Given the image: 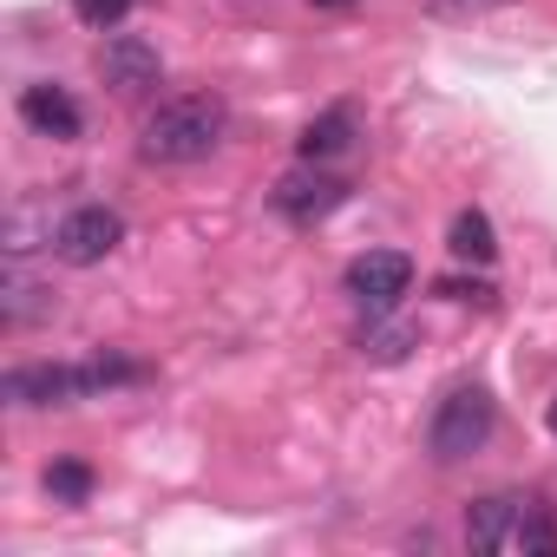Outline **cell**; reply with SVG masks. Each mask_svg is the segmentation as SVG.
<instances>
[{
    "instance_id": "4fadbf2b",
    "label": "cell",
    "mask_w": 557,
    "mask_h": 557,
    "mask_svg": "<svg viewBox=\"0 0 557 557\" xmlns=\"http://www.w3.org/2000/svg\"><path fill=\"white\" fill-rule=\"evenodd\" d=\"M47 492L66 498V505H86V498H92V472H86L79 459H60V466H47Z\"/></svg>"
},
{
    "instance_id": "7a4b0ae2",
    "label": "cell",
    "mask_w": 557,
    "mask_h": 557,
    "mask_svg": "<svg viewBox=\"0 0 557 557\" xmlns=\"http://www.w3.org/2000/svg\"><path fill=\"white\" fill-rule=\"evenodd\" d=\"M466 544L472 550H498V557H557V524L537 498H479L466 511Z\"/></svg>"
},
{
    "instance_id": "5b68a950",
    "label": "cell",
    "mask_w": 557,
    "mask_h": 557,
    "mask_svg": "<svg viewBox=\"0 0 557 557\" xmlns=\"http://www.w3.org/2000/svg\"><path fill=\"white\" fill-rule=\"evenodd\" d=\"M413 289V262L400 249H368L348 262V296L368 309V315H394V302Z\"/></svg>"
},
{
    "instance_id": "6da1fadb",
    "label": "cell",
    "mask_w": 557,
    "mask_h": 557,
    "mask_svg": "<svg viewBox=\"0 0 557 557\" xmlns=\"http://www.w3.org/2000/svg\"><path fill=\"white\" fill-rule=\"evenodd\" d=\"M223 99H210V92H190V99H164L151 119H145V138H138V151H145V164H197V158H210L216 145H223Z\"/></svg>"
},
{
    "instance_id": "2e32d148",
    "label": "cell",
    "mask_w": 557,
    "mask_h": 557,
    "mask_svg": "<svg viewBox=\"0 0 557 557\" xmlns=\"http://www.w3.org/2000/svg\"><path fill=\"white\" fill-rule=\"evenodd\" d=\"M440 296H453V302H479V309H492V283H466V275H446V283H440Z\"/></svg>"
},
{
    "instance_id": "30bf717a",
    "label": "cell",
    "mask_w": 557,
    "mask_h": 557,
    "mask_svg": "<svg viewBox=\"0 0 557 557\" xmlns=\"http://www.w3.org/2000/svg\"><path fill=\"white\" fill-rule=\"evenodd\" d=\"M446 249H453L459 262H492V256H498L492 216H485V210H459V216H453V230H446Z\"/></svg>"
},
{
    "instance_id": "9a60e30c",
    "label": "cell",
    "mask_w": 557,
    "mask_h": 557,
    "mask_svg": "<svg viewBox=\"0 0 557 557\" xmlns=\"http://www.w3.org/2000/svg\"><path fill=\"white\" fill-rule=\"evenodd\" d=\"M73 14L86 21V27H99V34H112L125 14H132V0H73Z\"/></svg>"
},
{
    "instance_id": "ba28073f",
    "label": "cell",
    "mask_w": 557,
    "mask_h": 557,
    "mask_svg": "<svg viewBox=\"0 0 557 557\" xmlns=\"http://www.w3.org/2000/svg\"><path fill=\"white\" fill-rule=\"evenodd\" d=\"M0 394H8L14 407H66V400H86V368H14L8 381H0Z\"/></svg>"
},
{
    "instance_id": "9c48e42d",
    "label": "cell",
    "mask_w": 557,
    "mask_h": 557,
    "mask_svg": "<svg viewBox=\"0 0 557 557\" xmlns=\"http://www.w3.org/2000/svg\"><path fill=\"white\" fill-rule=\"evenodd\" d=\"M21 119H27L40 138H60V145L79 138V125H86V119H79V99H73L66 86H53V79H34V86L21 92Z\"/></svg>"
},
{
    "instance_id": "e0dca14e",
    "label": "cell",
    "mask_w": 557,
    "mask_h": 557,
    "mask_svg": "<svg viewBox=\"0 0 557 557\" xmlns=\"http://www.w3.org/2000/svg\"><path fill=\"white\" fill-rule=\"evenodd\" d=\"M315 8H355V0H315Z\"/></svg>"
},
{
    "instance_id": "277c9868",
    "label": "cell",
    "mask_w": 557,
    "mask_h": 557,
    "mask_svg": "<svg viewBox=\"0 0 557 557\" xmlns=\"http://www.w3.org/2000/svg\"><path fill=\"white\" fill-rule=\"evenodd\" d=\"M119 243H125V216H119V210H106V203H79V210H66V216H60V230H53V256H60V262H73V269L106 262Z\"/></svg>"
},
{
    "instance_id": "3957f363",
    "label": "cell",
    "mask_w": 557,
    "mask_h": 557,
    "mask_svg": "<svg viewBox=\"0 0 557 557\" xmlns=\"http://www.w3.org/2000/svg\"><path fill=\"white\" fill-rule=\"evenodd\" d=\"M492 394L485 387H453L446 400H440V413H433V433H426V446H433V459L440 466H459V459H472L485 440H492Z\"/></svg>"
},
{
    "instance_id": "8fae6325",
    "label": "cell",
    "mask_w": 557,
    "mask_h": 557,
    "mask_svg": "<svg viewBox=\"0 0 557 557\" xmlns=\"http://www.w3.org/2000/svg\"><path fill=\"white\" fill-rule=\"evenodd\" d=\"M348 138H355V112H348V106H329V112L302 132V158H309V164H322V158L348 151Z\"/></svg>"
},
{
    "instance_id": "7c38bea8",
    "label": "cell",
    "mask_w": 557,
    "mask_h": 557,
    "mask_svg": "<svg viewBox=\"0 0 557 557\" xmlns=\"http://www.w3.org/2000/svg\"><path fill=\"white\" fill-rule=\"evenodd\" d=\"M413 348V329H381V315H368V329H361V355H374V361H400Z\"/></svg>"
},
{
    "instance_id": "ac0fdd59",
    "label": "cell",
    "mask_w": 557,
    "mask_h": 557,
    "mask_svg": "<svg viewBox=\"0 0 557 557\" xmlns=\"http://www.w3.org/2000/svg\"><path fill=\"white\" fill-rule=\"evenodd\" d=\"M544 420H550V440H557V400H550V413H544Z\"/></svg>"
},
{
    "instance_id": "5bb4252c",
    "label": "cell",
    "mask_w": 557,
    "mask_h": 557,
    "mask_svg": "<svg viewBox=\"0 0 557 557\" xmlns=\"http://www.w3.org/2000/svg\"><path fill=\"white\" fill-rule=\"evenodd\" d=\"M420 8H426L433 21H479V14H498V8H511V0H420Z\"/></svg>"
},
{
    "instance_id": "52a82bcc",
    "label": "cell",
    "mask_w": 557,
    "mask_h": 557,
    "mask_svg": "<svg viewBox=\"0 0 557 557\" xmlns=\"http://www.w3.org/2000/svg\"><path fill=\"white\" fill-rule=\"evenodd\" d=\"M342 197H348V184L342 177H329V171H315V164H302V171H289L283 184L269 190V203L283 210L289 223H315V216H329V210H342Z\"/></svg>"
},
{
    "instance_id": "8992f818",
    "label": "cell",
    "mask_w": 557,
    "mask_h": 557,
    "mask_svg": "<svg viewBox=\"0 0 557 557\" xmlns=\"http://www.w3.org/2000/svg\"><path fill=\"white\" fill-rule=\"evenodd\" d=\"M99 79H106L119 99H138V92H151V86L164 79V60H158L151 40L119 34V40H106V53H99Z\"/></svg>"
}]
</instances>
